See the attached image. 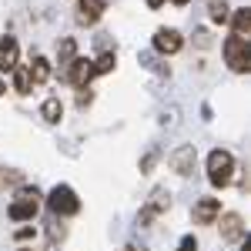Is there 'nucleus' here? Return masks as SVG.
Returning <instances> with one entry per match:
<instances>
[{
	"instance_id": "obj_23",
	"label": "nucleus",
	"mask_w": 251,
	"mask_h": 251,
	"mask_svg": "<svg viewBox=\"0 0 251 251\" xmlns=\"http://www.w3.org/2000/svg\"><path fill=\"white\" fill-rule=\"evenodd\" d=\"M171 3H177V7H184V3H188V0H171Z\"/></svg>"
},
{
	"instance_id": "obj_2",
	"label": "nucleus",
	"mask_w": 251,
	"mask_h": 251,
	"mask_svg": "<svg viewBox=\"0 0 251 251\" xmlns=\"http://www.w3.org/2000/svg\"><path fill=\"white\" fill-rule=\"evenodd\" d=\"M47 208L57 214V218H71V214L80 211V198L74 194V188H67V184H57L54 191L47 194Z\"/></svg>"
},
{
	"instance_id": "obj_24",
	"label": "nucleus",
	"mask_w": 251,
	"mask_h": 251,
	"mask_svg": "<svg viewBox=\"0 0 251 251\" xmlns=\"http://www.w3.org/2000/svg\"><path fill=\"white\" fill-rule=\"evenodd\" d=\"M3 91H7V84H3V80H0V94H3Z\"/></svg>"
},
{
	"instance_id": "obj_9",
	"label": "nucleus",
	"mask_w": 251,
	"mask_h": 251,
	"mask_svg": "<svg viewBox=\"0 0 251 251\" xmlns=\"http://www.w3.org/2000/svg\"><path fill=\"white\" fill-rule=\"evenodd\" d=\"M20 64V44L14 37H0V71L10 74Z\"/></svg>"
},
{
	"instance_id": "obj_5",
	"label": "nucleus",
	"mask_w": 251,
	"mask_h": 251,
	"mask_svg": "<svg viewBox=\"0 0 251 251\" xmlns=\"http://www.w3.org/2000/svg\"><path fill=\"white\" fill-rule=\"evenodd\" d=\"M64 77H67V84H74V87H87V84L94 80V67H91L87 57H74L71 67L64 71Z\"/></svg>"
},
{
	"instance_id": "obj_26",
	"label": "nucleus",
	"mask_w": 251,
	"mask_h": 251,
	"mask_svg": "<svg viewBox=\"0 0 251 251\" xmlns=\"http://www.w3.org/2000/svg\"><path fill=\"white\" fill-rule=\"evenodd\" d=\"M124 251H137V248H124Z\"/></svg>"
},
{
	"instance_id": "obj_12",
	"label": "nucleus",
	"mask_w": 251,
	"mask_h": 251,
	"mask_svg": "<svg viewBox=\"0 0 251 251\" xmlns=\"http://www.w3.org/2000/svg\"><path fill=\"white\" fill-rule=\"evenodd\" d=\"M228 20L234 24V37H241V40L251 37V10H248V7H238Z\"/></svg>"
},
{
	"instance_id": "obj_8",
	"label": "nucleus",
	"mask_w": 251,
	"mask_h": 251,
	"mask_svg": "<svg viewBox=\"0 0 251 251\" xmlns=\"http://www.w3.org/2000/svg\"><path fill=\"white\" fill-rule=\"evenodd\" d=\"M181 44H184V40H181V34H177L174 27H161L154 34V50L157 54H168V57H171V54L181 50Z\"/></svg>"
},
{
	"instance_id": "obj_18",
	"label": "nucleus",
	"mask_w": 251,
	"mask_h": 251,
	"mask_svg": "<svg viewBox=\"0 0 251 251\" xmlns=\"http://www.w3.org/2000/svg\"><path fill=\"white\" fill-rule=\"evenodd\" d=\"M114 64H117V57L107 50V54H100L97 60H91V67H94V77L97 74H107V71H114Z\"/></svg>"
},
{
	"instance_id": "obj_14",
	"label": "nucleus",
	"mask_w": 251,
	"mask_h": 251,
	"mask_svg": "<svg viewBox=\"0 0 251 251\" xmlns=\"http://www.w3.org/2000/svg\"><path fill=\"white\" fill-rule=\"evenodd\" d=\"M27 74H30V84H47V77H50V60L47 57H34L30 67H27Z\"/></svg>"
},
{
	"instance_id": "obj_3",
	"label": "nucleus",
	"mask_w": 251,
	"mask_h": 251,
	"mask_svg": "<svg viewBox=\"0 0 251 251\" xmlns=\"http://www.w3.org/2000/svg\"><path fill=\"white\" fill-rule=\"evenodd\" d=\"M225 60H228V67L231 71H238V74H245L251 67V54H248V40H241V37H228L225 40Z\"/></svg>"
},
{
	"instance_id": "obj_1",
	"label": "nucleus",
	"mask_w": 251,
	"mask_h": 251,
	"mask_svg": "<svg viewBox=\"0 0 251 251\" xmlns=\"http://www.w3.org/2000/svg\"><path fill=\"white\" fill-rule=\"evenodd\" d=\"M234 177V157L231 151H211L208 154V181H211L214 188H228Z\"/></svg>"
},
{
	"instance_id": "obj_25",
	"label": "nucleus",
	"mask_w": 251,
	"mask_h": 251,
	"mask_svg": "<svg viewBox=\"0 0 251 251\" xmlns=\"http://www.w3.org/2000/svg\"><path fill=\"white\" fill-rule=\"evenodd\" d=\"M17 251H34V248H17Z\"/></svg>"
},
{
	"instance_id": "obj_20",
	"label": "nucleus",
	"mask_w": 251,
	"mask_h": 251,
	"mask_svg": "<svg viewBox=\"0 0 251 251\" xmlns=\"http://www.w3.org/2000/svg\"><path fill=\"white\" fill-rule=\"evenodd\" d=\"M177 251H198V241H194L191 234H184V238H181V245H177Z\"/></svg>"
},
{
	"instance_id": "obj_13",
	"label": "nucleus",
	"mask_w": 251,
	"mask_h": 251,
	"mask_svg": "<svg viewBox=\"0 0 251 251\" xmlns=\"http://www.w3.org/2000/svg\"><path fill=\"white\" fill-rule=\"evenodd\" d=\"M164 208H168V194H164V188H157V191L151 194V201H148V208L141 211V225H148V221H151L154 214H161Z\"/></svg>"
},
{
	"instance_id": "obj_4",
	"label": "nucleus",
	"mask_w": 251,
	"mask_h": 251,
	"mask_svg": "<svg viewBox=\"0 0 251 251\" xmlns=\"http://www.w3.org/2000/svg\"><path fill=\"white\" fill-rule=\"evenodd\" d=\"M37 191H20L17 201L10 204V218L14 221H34V214H37Z\"/></svg>"
},
{
	"instance_id": "obj_22",
	"label": "nucleus",
	"mask_w": 251,
	"mask_h": 251,
	"mask_svg": "<svg viewBox=\"0 0 251 251\" xmlns=\"http://www.w3.org/2000/svg\"><path fill=\"white\" fill-rule=\"evenodd\" d=\"M161 3H164V0H148V7H154V10L161 7Z\"/></svg>"
},
{
	"instance_id": "obj_17",
	"label": "nucleus",
	"mask_w": 251,
	"mask_h": 251,
	"mask_svg": "<svg viewBox=\"0 0 251 251\" xmlns=\"http://www.w3.org/2000/svg\"><path fill=\"white\" fill-rule=\"evenodd\" d=\"M10 74H14V87H17V94H30V87H34V84H30V74H27V67H20V64H17Z\"/></svg>"
},
{
	"instance_id": "obj_10",
	"label": "nucleus",
	"mask_w": 251,
	"mask_h": 251,
	"mask_svg": "<svg viewBox=\"0 0 251 251\" xmlns=\"http://www.w3.org/2000/svg\"><path fill=\"white\" fill-rule=\"evenodd\" d=\"M218 214H221V201H218V198H201V201L194 204V221H198V225H214Z\"/></svg>"
},
{
	"instance_id": "obj_16",
	"label": "nucleus",
	"mask_w": 251,
	"mask_h": 251,
	"mask_svg": "<svg viewBox=\"0 0 251 251\" xmlns=\"http://www.w3.org/2000/svg\"><path fill=\"white\" fill-rule=\"evenodd\" d=\"M74 57H77V44H74V37H64V40H60V47H57V64H60V71H67Z\"/></svg>"
},
{
	"instance_id": "obj_11",
	"label": "nucleus",
	"mask_w": 251,
	"mask_h": 251,
	"mask_svg": "<svg viewBox=\"0 0 251 251\" xmlns=\"http://www.w3.org/2000/svg\"><path fill=\"white\" fill-rule=\"evenodd\" d=\"M168 161H171V168L177 174H191L194 171V144H181Z\"/></svg>"
},
{
	"instance_id": "obj_19",
	"label": "nucleus",
	"mask_w": 251,
	"mask_h": 251,
	"mask_svg": "<svg viewBox=\"0 0 251 251\" xmlns=\"http://www.w3.org/2000/svg\"><path fill=\"white\" fill-rule=\"evenodd\" d=\"M228 17H231V7L225 0H211V20L214 24H225Z\"/></svg>"
},
{
	"instance_id": "obj_21",
	"label": "nucleus",
	"mask_w": 251,
	"mask_h": 251,
	"mask_svg": "<svg viewBox=\"0 0 251 251\" xmlns=\"http://www.w3.org/2000/svg\"><path fill=\"white\" fill-rule=\"evenodd\" d=\"M77 104H80V107H87V104H91V87H80V94H77Z\"/></svg>"
},
{
	"instance_id": "obj_7",
	"label": "nucleus",
	"mask_w": 251,
	"mask_h": 251,
	"mask_svg": "<svg viewBox=\"0 0 251 251\" xmlns=\"http://www.w3.org/2000/svg\"><path fill=\"white\" fill-rule=\"evenodd\" d=\"M218 225H221V238H225V241H241V238H245V221H241V214H234V211L218 214Z\"/></svg>"
},
{
	"instance_id": "obj_15",
	"label": "nucleus",
	"mask_w": 251,
	"mask_h": 251,
	"mask_svg": "<svg viewBox=\"0 0 251 251\" xmlns=\"http://www.w3.org/2000/svg\"><path fill=\"white\" fill-rule=\"evenodd\" d=\"M40 117H44L47 124H57L60 117H64V104H60V97H47V100L40 104Z\"/></svg>"
},
{
	"instance_id": "obj_6",
	"label": "nucleus",
	"mask_w": 251,
	"mask_h": 251,
	"mask_svg": "<svg viewBox=\"0 0 251 251\" xmlns=\"http://www.w3.org/2000/svg\"><path fill=\"white\" fill-rule=\"evenodd\" d=\"M100 17H104V0H77L74 20H77L80 27H94Z\"/></svg>"
}]
</instances>
